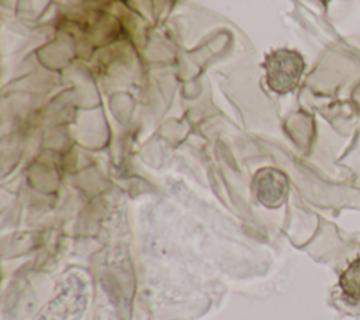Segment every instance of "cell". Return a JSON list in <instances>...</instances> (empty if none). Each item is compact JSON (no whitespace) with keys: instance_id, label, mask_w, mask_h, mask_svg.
<instances>
[{"instance_id":"1","label":"cell","mask_w":360,"mask_h":320,"mask_svg":"<svg viewBox=\"0 0 360 320\" xmlns=\"http://www.w3.org/2000/svg\"><path fill=\"white\" fill-rule=\"evenodd\" d=\"M342 295L350 302H360V257L352 260L339 275Z\"/></svg>"}]
</instances>
